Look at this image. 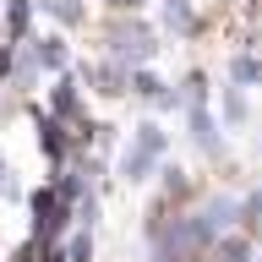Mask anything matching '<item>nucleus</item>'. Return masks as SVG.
Returning a JSON list of instances; mask_svg holds the SVG:
<instances>
[]
</instances>
